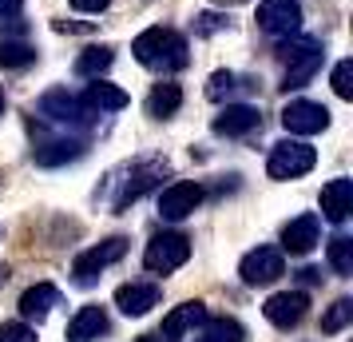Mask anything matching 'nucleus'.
I'll list each match as a JSON object with an SVG mask.
<instances>
[{
  "mask_svg": "<svg viewBox=\"0 0 353 342\" xmlns=\"http://www.w3.org/2000/svg\"><path fill=\"white\" fill-rule=\"evenodd\" d=\"M131 52H135V60L151 72H179V68H187V40L175 32V28H147L131 40Z\"/></svg>",
  "mask_w": 353,
  "mask_h": 342,
  "instance_id": "f257e3e1",
  "label": "nucleus"
},
{
  "mask_svg": "<svg viewBox=\"0 0 353 342\" xmlns=\"http://www.w3.org/2000/svg\"><path fill=\"white\" fill-rule=\"evenodd\" d=\"M36 112L44 115V120H52V124H60V128H88L92 120H96L99 112H92L88 104H83V96H72L68 88H52V92H44L40 96V104H36Z\"/></svg>",
  "mask_w": 353,
  "mask_h": 342,
  "instance_id": "f03ea898",
  "label": "nucleus"
},
{
  "mask_svg": "<svg viewBox=\"0 0 353 342\" xmlns=\"http://www.w3.org/2000/svg\"><path fill=\"white\" fill-rule=\"evenodd\" d=\"M318 163V151L310 144H302V140H282V144L270 147V160H266V175L270 180H298V175H305L310 167Z\"/></svg>",
  "mask_w": 353,
  "mask_h": 342,
  "instance_id": "7ed1b4c3",
  "label": "nucleus"
},
{
  "mask_svg": "<svg viewBox=\"0 0 353 342\" xmlns=\"http://www.w3.org/2000/svg\"><path fill=\"white\" fill-rule=\"evenodd\" d=\"M187 259H191V239L179 235V231L155 235V239L147 243V251H143V267L155 271V275H171V271H179Z\"/></svg>",
  "mask_w": 353,
  "mask_h": 342,
  "instance_id": "20e7f679",
  "label": "nucleus"
},
{
  "mask_svg": "<svg viewBox=\"0 0 353 342\" xmlns=\"http://www.w3.org/2000/svg\"><path fill=\"white\" fill-rule=\"evenodd\" d=\"M128 255V239L123 235H112V239H103L99 247H88L83 255H76V263H72V275H76V283L80 287H92L112 263H119Z\"/></svg>",
  "mask_w": 353,
  "mask_h": 342,
  "instance_id": "39448f33",
  "label": "nucleus"
},
{
  "mask_svg": "<svg viewBox=\"0 0 353 342\" xmlns=\"http://www.w3.org/2000/svg\"><path fill=\"white\" fill-rule=\"evenodd\" d=\"M258 28L274 40L302 32V4L298 0H262L258 4Z\"/></svg>",
  "mask_w": 353,
  "mask_h": 342,
  "instance_id": "423d86ee",
  "label": "nucleus"
},
{
  "mask_svg": "<svg viewBox=\"0 0 353 342\" xmlns=\"http://www.w3.org/2000/svg\"><path fill=\"white\" fill-rule=\"evenodd\" d=\"M239 275H242L246 287H270L274 278L286 275V259H282V251H274V247H254V251L242 255Z\"/></svg>",
  "mask_w": 353,
  "mask_h": 342,
  "instance_id": "0eeeda50",
  "label": "nucleus"
},
{
  "mask_svg": "<svg viewBox=\"0 0 353 342\" xmlns=\"http://www.w3.org/2000/svg\"><path fill=\"white\" fill-rule=\"evenodd\" d=\"M282 128L290 135H318V131L330 128V112L314 99H290L282 108Z\"/></svg>",
  "mask_w": 353,
  "mask_h": 342,
  "instance_id": "6e6552de",
  "label": "nucleus"
},
{
  "mask_svg": "<svg viewBox=\"0 0 353 342\" xmlns=\"http://www.w3.org/2000/svg\"><path fill=\"white\" fill-rule=\"evenodd\" d=\"M305 310H310V294L302 291H282V294H270L266 298V307H262V314L270 319L278 330H290V326H298L305 319Z\"/></svg>",
  "mask_w": 353,
  "mask_h": 342,
  "instance_id": "1a4fd4ad",
  "label": "nucleus"
},
{
  "mask_svg": "<svg viewBox=\"0 0 353 342\" xmlns=\"http://www.w3.org/2000/svg\"><path fill=\"white\" fill-rule=\"evenodd\" d=\"M199 203H203V187L199 183H171L167 191L159 196V215L163 219H187V215H194L199 211Z\"/></svg>",
  "mask_w": 353,
  "mask_h": 342,
  "instance_id": "9d476101",
  "label": "nucleus"
},
{
  "mask_svg": "<svg viewBox=\"0 0 353 342\" xmlns=\"http://www.w3.org/2000/svg\"><path fill=\"white\" fill-rule=\"evenodd\" d=\"M214 135H250L254 128H262V112H258L254 104H226L223 112L214 115Z\"/></svg>",
  "mask_w": 353,
  "mask_h": 342,
  "instance_id": "9b49d317",
  "label": "nucleus"
},
{
  "mask_svg": "<svg viewBox=\"0 0 353 342\" xmlns=\"http://www.w3.org/2000/svg\"><path fill=\"white\" fill-rule=\"evenodd\" d=\"M321 239V223L314 211L298 215V219H290L286 227H282V247H286L290 255H310Z\"/></svg>",
  "mask_w": 353,
  "mask_h": 342,
  "instance_id": "f8f14e48",
  "label": "nucleus"
},
{
  "mask_svg": "<svg viewBox=\"0 0 353 342\" xmlns=\"http://www.w3.org/2000/svg\"><path fill=\"white\" fill-rule=\"evenodd\" d=\"M115 307L123 310L128 319H139L151 307H159V287L155 283H123L115 291Z\"/></svg>",
  "mask_w": 353,
  "mask_h": 342,
  "instance_id": "ddd939ff",
  "label": "nucleus"
},
{
  "mask_svg": "<svg viewBox=\"0 0 353 342\" xmlns=\"http://www.w3.org/2000/svg\"><path fill=\"white\" fill-rule=\"evenodd\" d=\"M52 307H60V291L52 287V283H36L28 291L20 294V314H24V323H44L52 314Z\"/></svg>",
  "mask_w": 353,
  "mask_h": 342,
  "instance_id": "4468645a",
  "label": "nucleus"
},
{
  "mask_svg": "<svg viewBox=\"0 0 353 342\" xmlns=\"http://www.w3.org/2000/svg\"><path fill=\"white\" fill-rule=\"evenodd\" d=\"M353 211V183L350 180H330L321 187V215L330 223H345Z\"/></svg>",
  "mask_w": 353,
  "mask_h": 342,
  "instance_id": "2eb2a0df",
  "label": "nucleus"
},
{
  "mask_svg": "<svg viewBox=\"0 0 353 342\" xmlns=\"http://www.w3.org/2000/svg\"><path fill=\"white\" fill-rule=\"evenodd\" d=\"M163 171H167V163H139V167H131V180L123 183V191L115 196V211H123L128 203H135V199L143 196L147 187H155V180H159Z\"/></svg>",
  "mask_w": 353,
  "mask_h": 342,
  "instance_id": "dca6fc26",
  "label": "nucleus"
},
{
  "mask_svg": "<svg viewBox=\"0 0 353 342\" xmlns=\"http://www.w3.org/2000/svg\"><path fill=\"white\" fill-rule=\"evenodd\" d=\"M321 60H325V52L310 48L302 52V56H294V60H286V76H282V92H298V88H305V84L314 80V72L321 68Z\"/></svg>",
  "mask_w": 353,
  "mask_h": 342,
  "instance_id": "f3484780",
  "label": "nucleus"
},
{
  "mask_svg": "<svg viewBox=\"0 0 353 342\" xmlns=\"http://www.w3.org/2000/svg\"><path fill=\"white\" fill-rule=\"evenodd\" d=\"M108 334V310L103 307H80V314L68 323V342H96Z\"/></svg>",
  "mask_w": 353,
  "mask_h": 342,
  "instance_id": "a211bd4d",
  "label": "nucleus"
},
{
  "mask_svg": "<svg viewBox=\"0 0 353 342\" xmlns=\"http://www.w3.org/2000/svg\"><path fill=\"white\" fill-rule=\"evenodd\" d=\"M207 323V307L203 303H183V307H175L167 319H163V339L167 342H175L179 334H187V330H194V326H203Z\"/></svg>",
  "mask_w": 353,
  "mask_h": 342,
  "instance_id": "6ab92c4d",
  "label": "nucleus"
},
{
  "mask_svg": "<svg viewBox=\"0 0 353 342\" xmlns=\"http://www.w3.org/2000/svg\"><path fill=\"white\" fill-rule=\"evenodd\" d=\"M83 104L92 108V112H123L128 108V92L123 88H115V84H103V80H96L88 92H83Z\"/></svg>",
  "mask_w": 353,
  "mask_h": 342,
  "instance_id": "aec40b11",
  "label": "nucleus"
},
{
  "mask_svg": "<svg viewBox=\"0 0 353 342\" xmlns=\"http://www.w3.org/2000/svg\"><path fill=\"white\" fill-rule=\"evenodd\" d=\"M183 108V92H179V84H155L151 88V96H147V115H155V120H171V115Z\"/></svg>",
  "mask_w": 353,
  "mask_h": 342,
  "instance_id": "412c9836",
  "label": "nucleus"
},
{
  "mask_svg": "<svg viewBox=\"0 0 353 342\" xmlns=\"http://www.w3.org/2000/svg\"><path fill=\"white\" fill-rule=\"evenodd\" d=\"M32 155H36V163H44V167H60V163H68V160H80L83 144L80 140H52V144H40Z\"/></svg>",
  "mask_w": 353,
  "mask_h": 342,
  "instance_id": "4be33fe9",
  "label": "nucleus"
},
{
  "mask_svg": "<svg viewBox=\"0 0 353 342\" xmlns=\"http://www.w3.org/2000/svg\"><path fill=\"white\" fill-rule=\"evenodd\" d=\"M246 88H254V84L246 80V76H239V72H214L207 80V96L214 99V104H230V96H239V92H246Z\"/></svg>",
  "mask_w": 353,
  "mask_h": 342,
  "instance_id": "5701e85b",
  "label": "nucleus"
},
{
  "mask_svg": "<svg viewBox=\"0 0 353 342\" xmlns=\"http://www.w3.org/2000/svg\"><path fill=\"white\" fill-rule=\"evenodd\" d=\"M112 60H115V52L108 48V44H103V48H88L80 60H76V76H83V80H92V76H96V80H99V76L112 68Z\"/></svg>",
  "mask_w": 353,
  "mask_h": 342,
  "instance_id": "b1692460",
  "label": "nucleus"
},
{
  "mask_svg": "<svg viewBox=\"0 0 353 342\" xmlns=\"http://www.w3.org/2000/svg\"><path fill=\"white\" fill-rule=\"evenodd\" d=\"M36 60V48L24 40H0V68H28Z\"/></svg>",
  "mask_w": 353,
  "mask_h": 342,
  "instance_id": "393cba45",
  "label": "nucleus"
},
{
  "mask_svg": "<svg viewBox=\"0 0 353 342\" xmlns=\"http://www.w3.org/2000/svg\"><path fill=\"white\" fill-rule=\"evenodd\" d=\"M330 267H334L337 275H353V239L350 235L330 239Z\"/></svg>",
  "mask_w": 353,
  "mask_h": 342,
  "instance_id": "a878e982",
  "label": "nucleus"
},
{
  "mask_svg": "<svg viewBox=\"0 0 353 342\" xmlns=\"http://www.w3.org/2000/svg\"><path fill=\"white\" fill-rule=\"evenodd\" d=\"M350 323H353V303L350 298H337L334 307L321 314V330H325V334H337V330H345Z\"/></svg>",
  "mask_w": 353,
  "mask_h": 342,
  "instance_id": "bb28decb",
  "label": "nucleus"
},
{
  "mask_svg": "<svg viewBox=\"0 0 353 342\" xmlns=\"http://www.w3.org/2000/svg\"><path fill=\"white\" fill-rule=\"evenodd\" d=\"M321 40H314V36H282V40H278V60H294V56H302V52H310V48H318Z\"/></svg>",
  "mask_w": 353,
  "mask_h": 342,
  "instance_id": "cd10ccee",
  "label": "nucleus"
},
{
  "mask_svg": "<svg viewBox=\"0 0 353 342\" xmlns=\"http://www.w3.org/2000/svg\"><path fill=\"white\" fill-rule=\"evenodd\" d=\"M334 92L341 99H353V60H341L334 68Z\"/></svg>",
  "mask_w": 353,
  "mask_h": 342,
  "instance_id": "c85d7f7f",
  "label": "nucleus"
},
{
  "mask_svg": "<svg viewBox=\"0 0 353 342\" xmlns=\"http://www.w3.org/2000/svg\"><path fill=\"white\" fill-rule=\"evenodd\" d=\"M210 323V319H207ZM210 334H214V339H226V342H242L246 339V334H242V326L234 323V319H214V323H210Z\"/></svg>",
  "mask_w": 353,
  "mask_h": 342,
  "instance_id": "c756f323",
  "label": "nucleus"
},
{
  "mask_svg": "<svg viewBox=\"0 0 353 342\" xmlns=\"http://www.w3.org/2000/svg\"><path fill=\"white\" fill-rule=\"evenodd\" d=\"M0 342H36V330L28 323H4L0 326Z\"/></svg>",
  "mask_w": 353,
  "mask_h": 342,
  "instance_id": "7c9ffc66",
  "label": "nucleus"
},
{
  "mask_svg": "<svg viewBox=\"0 0 353 342\" xmlns=\"http://www.w3.org/2000/svg\"><path fill=\"white\" fill-rule=\"evenodd\" d=\"M219 28H226V17H214V12H203V17L194 20V32H199V36H210V32H219Z\"/></svg>",
  "mask_w": 353,
  "mask_h": 342,
  "instance_id": "2f4dec72",
  "label": "nucleus"
},
{
  "mask_svg": "<svg viewBox=\"0 0 353 342\" xmlns=\"http://www.w3.org/2000/svg\"><path fill=\"white\" fill-rule=\"evenodd\" d=\"M112 0H72V8H80V12H103Z\"/></svg>",
  "mask_w": 353,
  "mask_h": 342,
  "instance_id": "473e14b6",
  "label": "nucleus"
},
{
  "mask_svg": "<svg viewBox=\"0 0 353 342\" xmlns=\"http://www.w3.org/2000/svg\"><path fill=\"white\" fill-rule=\"evenodd\" d=\"M20 8H24V0H0V17L8 12V17H17Z\"/></svg>",
  "mask_w": 353,
  "mask_h": 342,
  "instance_id": "72a5a7b5",
  "label": "nucleus"
},
{
  "mask_svg": "<svg viewBox=\"0 0 353 342\" xmlns=\"http://www.w3.org/2000/svg\"><path fill=\"white\" fill-rule=\"evenodd\" d=\"M139 342H167V339H163V334H143Z\"/></svg>",
  "mask_w": 353,
  "mask_h": 342,
  "instance_id": "f704fd0d",
  "label": "nucleus"
},
{
  "mask_svg": "<svg viewBox=\"0 0 353 342\" xmlns=\"http://www.w3.org/2000/svg\"><path fill=\"white\" fill-rule=\"evenodd\" d=\"M194 342H223V339H214V334H203V339H194Z\"/></svg>",
  "mask_w": 353,
  "mask_h": 342,
  "instance_id": "c9c22d12",
  "label": "nucleus"
},
{
  "mask_svg": "<svg viewBox=\"0 0 353 342\" xmlns=\"http://www.w3.org/2000/svg\"><path fill=\"white\" fill-rule=\"evenodd\" d=\"M0 115H4V92H0Z\"/></svg>",
  "mask_w": 353,
  "mask_h": 342,
  "instance_id": "e433bc0d",
  "label": "nucleus"
}]
</instances>
